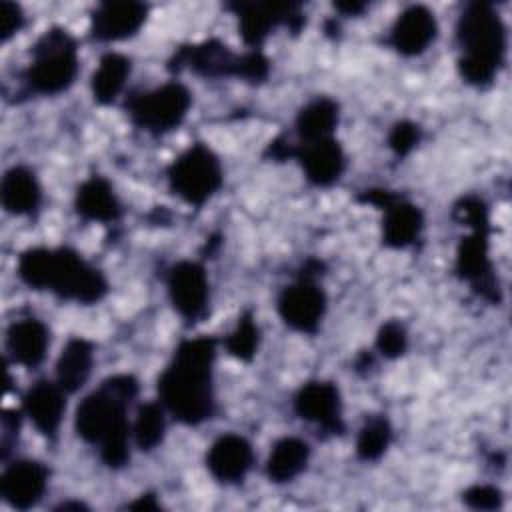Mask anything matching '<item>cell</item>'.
<instances>
[{"label": "cell", "mask_w": 512, "mask_h": 512, "mask_svg": "<svg viewBox=\"0 0 512 512\" xmlns=\"http://www.w3.org/2000/svg\"><path fill=\"white\" fill-rule=\"evenodd\" d=\"M138 394V380L132 374H116L90 392L76 408V434L98 446L100 460L108 468H124L130 460L128 406Z\"/></svg>", "instance_id": "cell-2"}, {"label": "cell", "mask_w": 512, "mask_h": 512, "mask_svg": "<svg viewBox=\"0 0 512 512\" xmlns=\"http://www.w3.org/2000/svg\"><path fill=\"white\" fill-rule=\"evenodd\" d=\"M130 70H132L130 58H126L124 54H118V52L104 54L90 80L94 102L102 106L112 104L124 90Z\"/></svg>", "instance_id": "cell-27"}, {"label": "cell", "mask_w": 512, "mask_h": 512, "mask_svg": "<svg viewBox=\"0 0 512 512\" xmlns=\"http://www.w3.org/2000/svg\"><path fill=\"white\" fill-rule=\"evenodd\" d=\"M340 118L338 104L328 96H318L304 104L294 120V130L298 144L318 142L324 138H332Z\"/></svg>", "instance_id": "cell-24"}, {"label": "cell", "mask_w": 512, "mask_h": 512, "mask_svg": "<svg viewBox=\"0 0 512 512\" xmlns=\"http://www.w3.org/2000/svg\"><path fill=\"white\" fill-rule=\"evenodd\" d=\"M22 412L30 418V422L42 436L54 440L66 412V392L60 388L58 382L38 380L24 394Z\"/></svg>", "instance_id": "cell-20"}, {"label": "cell", "mask_w": 512, "mask_h": 512, "mask_svg": "<svg viewBox=\"0 0 512 512\" xmlns=\"http://www.w3.org/2000/svg\"><path fill=\"white\" fill-rule=\"evenodd\" d=\"M78 76L76 40L66 28H48L32 46V62L24 72L30 92L56 96L66 92Z\"/></svg>", "instance_id": "cell-6"}, {"label": "cell", "mask_w": 512, "mask_h": 512, "mask_svg": "<svg viewBox=\"0 0 512 512\" xmlns=\"http://www.w3.org/2000/svg\"><path fill=\"white\" fill-rule=\"evenodd\" d=\"M308 460H310L308 442L294 436L280 438L272 446L270 456L266 460V476L274 484L292 482L306 470Z\"/></svg>", "instance_id": "cell-26"}, {"label": "cell", "mask_w": 512, "mask_h": 512, "mask_svg": "<svg viewBox=\"0 0 512 512\" xmlns=\"http://www.w3.org/2000/svg\"><path fill=\"white\" fill-rule=\"evenodd\" d=\"M170 192L190 206H204L222 186L224 172L218 156L202 142L190 144L166 170Z\"/></svg>", "instance_id": "cell-7"}, {"label": "cell", "mask_w": 512, "mask_h": 512, "mask_svg": "<svg viewBox=\"0 0 512 512\" xmlns=\"http://www.w3.org/2000/svg\"><path fill=\"white\" fill-rule=\"evenodd\" d=\"M502 500V492L490 484H474L462 492V502L472 510H498Z\"/></svg>", "instance_id": "cell-33"}, {"label": "cell", "mask_w": 512, "mask_h": 512, "mask_svg": "<svg viewBox=\"0 0 512 512\" xmlns=\"http://www.w3.org/2000/svg\"><path fill=\"white\" fill-rule=\"evenodd\" d=\"M392 442V426L386 416H370L356 438V456L362 462H376Z\"/></svg>", "instance_id": "cell-29"}, {"label": "cell", "mask_w": 512, "mask_h": 512, "mask_svg": "<svg viewBox=\"0 0 512 512\" xmlns=\"http://www.w3.org/2000/svg\"><path fill=\"white\" fill-rule=\"evenodd\" d=\"M0 200L8 214L34 216L42 204V188L36 174L26 166L10 168L0 184Z\"/></svg>", "instance_id": "cell-23"}, {"label": "cell", "mask_w": 512, "mask_h": 512, "mask_svg": "<svg viewBox=\"0 0 512 512\" xmlns=\"http://www.w3.org/2000/svg\"><path fill=\"white\" fill-rule=\"evenodd\" d=\"M420 138L422 128L416 122L400 120L388 132V148L394 152V156L404 158L420 144Z\"/></svg>", "instance_id": "cell-32"}, {"label": "cell", "mask_w": 512, "mask_h": 512, "mask_svg": "<svg viewBox=\"0 0 512 512\" xmlns=\"http://www.w3.org/2000/svg\"><path fill=\"white\" fill-rule=\"evenodd\" d=\"M128 508L130 510H158L160 504H158L154 494H142L132 504H128Z\"/></svg>", "instance_id": "cell-36"}, {"label": "cell", "mask_w": 512, "mask_h": 512, "mask_svg": "<svg viewBox=\"0 0 512 512\" xmlns=\"http://www.w3.org/2000/svg\"><path fill=\"white\" fill-rule=\"evenodd\" d=\"M92 364H94L92 342L80 336L70 338L56 362V382L66 394H74L86 384L92 372Z\"/></svg>", "instance_id": "cell-25"}, {"label": "cell", "mask_w": 512, "mask_h": 512, "mask_svg": "<svg viewBox=\"0 0 512 512\" xmlns=\"http://www.w3.org/2000/svg\"><path fill=\"white\" fill-rule=\"evenodd\" d=\"M166 68L170 72L190 70L202 78H238L248 84H262L270 76V60L262 50L236 54L218 38L178 46Z\"/></svg>", "instance_id": "cell-5"}, {"label": "cell", "mask_w": 512, "mask_h": 512, "mask_svg": "<svg viewBox=\"0 0 512 512\" xmlns=\"http://www.w3.org/2000/svg\"><path fill=\"white\" fill-rule=\"evenodd\" d=\"M24 26V12L18 4L2 0L0 2V40L8 42Z\"/></svg>", "instance_id": "cell-34"}, {"label": "cell", "mask_w": 512, "mask_h": 512, "mask_svg": "<svg viewBox=\"0 0 512 512\" xmlns=\"http://www.w3.org/2000/svg\"><path fill=\"white\" fill-rule=\"evenodd\" d=\"M408 348V334L406 328L396 322H384L376 334V350L380 356L388 358V360H396L400 358Z\"/></svg>", "instance_id": "cell-31"}, {"label": "cell", "mask_w": 512, "mask_h": 512, "mask_svg": "<svg viewBox=\"0 0 512 512\" xmlns=\"http://www.w3.org/2000/svg\"><path fill=\"white\" fill-rule=\"evenodd\" d=\"M334 8L338 12H342V14H346V16H350V14L356 16V14H360L366 8V4H362V2H336Z\"/></svg>", "instance_id": "cell-37"}, {"label": "cell", "mask_w": 512, "mask_h": 512, "mask_svg": "<svg viewBox=\"0 0 512 512\" xmlns=\"http://www.w3.org/2000/svg\"><path fill=\"white\" fill-rule=\"evenodd\" d=\"M454 272L462 282H468L472 292L490 304L502 302L500 282L490 260V224L470 228L456 248Z\"/></svg>", "instance_id": "cell-10"}, {"label": "cell", "mask_w": 512, "mask_h": 512, "mask_svg": "<svg viewBox=\"0 0 512 512\" xmlns=\"http://www.w3.org/2000/svg\"><path fill=\"white\" fill-rule=\"evenodd\" d=\"M258 344H260L258 324L254 320V314L246 310L238 316L234 330L224 338L226 352L240 362H250L258 352Z\"/></svg>", "instance_id": "cell-30"}, {"label": "cell", "mask_w": 512, "mask_h": 512, "mask_svg": "<svg viewBox=\"0 0 512 512\" xmlns=\"http://www.w3.org/2000/svg\"><path fill=\"white\" fill-rule=\"evenodd\" d=\"M70 508H76V510H82V508H86L82 502H62L56 510H70Z\"/></svg>", "instance_id": "cell-38"}, {"label": "cell", "mask_w": 512, "mask_h": 512, "mask_svg": "<svg viewBox=\"0 0 512 512\" xmlns=\"http://www.w3.org/2000/svg\"><path fill=\"white\" fill-rule=\"evenodd\" d=\"M168 298L182 320L200 322L208 314L210 282L202 264L194 260L176 262L166 274Z\"/></svg>", "instance_id": "cell-13"}, {"label": "cell", "mask_w": 512, "mask_h": 512, "mask_svg": "<svg viewBox=\"0 0 512 512\" xmlns=\"http://www.w3.org/2000/svg\"><path fill=\"white\" fill-rule=\"evenodd\" d=\"M214 360L216 338H186L176 346L170 364L158 376L156 388L160 404L178 422L186 426H198L214 416Z\"/></svg>", "instance_id": "cell-1"}, {"label": "cell", "mask_w": 512, "mask_h": 512, "mask_svg": "<svg viewBox=\"0 0 512 512\" xmlns=\"http://www.w3.org/2000/svg\"><path fill=\"white\" fill-rule=\"evenodd\" d=\"M324 264L318 258L302 262L296 280L282 288L278 296V314L282 322L302 334H314L326 312V294L318 284Z\"/></svg>", "instance_id": "cell-9"}, {"label": "cell", "mask_w": 512, "mask_h": 512, "mask_svg": "<svg viewBox=\"0 0 512 512\" xmlns=\"http://www.w3.org/2000/svg\"><path fill=\"white\" fill-rule=\"evenodd\" d=\"M438 22L426 6L414 4L398 14L390 28L388 44L402 56H420L436 40Z\"/></svg>", "instance_id": "cell-19"}, {"label": "cell", "mask_w": 512, "mask_h": 512, "mask_svg": "<svg viewBox=\"0 0 512 512\" xmlns=\"http://www.w3.org/2000/svg\"><path fill=\"white\" fill-rule=\"evenodd\" d=\"M22 414V410H4L2 414V458L8 456L10 446L18 440Z\"/></svg>", "instance_id": "cell-35"}, {"label": "cell", "mask_w": 512, "mask_h": 512, "mask_svg": "<svg viewBox=\"0 0 512 512\" xmlns=\"http://www.w3.org/2000/svg\"><path fill=\"white\" fill-rule=\"evenodd\" d=\"M458 72L470 86L494 82L506 58V26L490 2H470L456 22Z\"/></svg>", "instance_id": "cell-4"}, {"label": "cell", "mask_w": 512, "mask_h": 512, "mask_svg": "<svg viewBox=\"0 0 512 512\" xmlns=\"http://www.w3.org/2000/svg\"><path fill=\"white\" fill-rule=\"evenodd\" d=\"M228 8L236 14L240 36L250 50H260L276 26L284 24L298 34L306 24L298 2H232Z\"/></svg>", "instance_id": "cell-11"}, {"label": "cell", "mask_w": 512, "mask_h": 512, "mask_svg": "<svg viewBox=\"0 0 512 512\" xmlns=\"http://www.w3.org/2000/svg\"><path fill=\"white\" fill-rule=\"evenodd\" d=\"M358 202L372 204L384 212L382 218V242L388 248H408L412 246L424 228L422 210L400 196L398 192L384 188H370L360 192Z\"/></svg>", "instance_id": "cell-12"}, {"label": "cell", "mask_w": 512, "mask_h": 512, "mask_svg": "<svg viewBox=\"0 0 512 512\" xmlns=\"http://www.w3.org/2000/svg\"><path fill=\"white\" fill-rule=\"evenodd\" d=\"M48 476V468L38 460L12 462L0 478L4 502L14 510L34 508L48 488Z\"/></svg>", "instance_id": "cell-17"}, {"label": "cell", "mask_w": 512, "mask_h": 512, "mask_svg": "<svg viewBox=\"0 0 512 512\" xmlns=\"http://www.w3.org/2000/svg\"><path fill=\"white\" fill-rule=\"evenodd\" d=\"M74 210L86 222L114 224L122 216V204L112 184L98 174L88 176L74 194Z\"/></svg>", "instance_id": "cell-21"}, {"label": "cell", "mask_w": 512, "mask_h": 512, "mask_svg": "<svg viewBox=\"0 0 512 512\" xmlns=\"http://www.w3.org/2000/svg\"><path fill=\"white\" fill-rule=\"evenodd\" d=\"M148 18V6L134 0L102 2L90 16V34L98 42H120L136 36Z\"/></svg>", "instance_id": "cell-15"}, {"label": "cell", "mask_w": 512, "mask_h": 512, "mask_svg": "<svg viewBox=\"0 0 512 512\" xmlns=\"http://www.w3.org/2000/svg\"><path fill=\"white\" fill-rule=\"evenodd\" d=\"M294 412L302 420L318 426L324 434H344L342 402L334 382L310 380L302 384L294 396Z\"/></svg>", "instance_id": "cell-14"}, {"label": "cell", "mask_w": 512, "mask_h": 512, "mask_svg": "<svg viewBox=\"0 0 512 512\" xmlns=\"http://www.w3.org/2000/svg\"><path fill=\"white\" fill-rule=\"evenodd\" d=\"M50 346V332L38 318H22L8 326L6 348L16 364L36 368L46 358Z\"/></svg>", "instance_id": "cell-22"}, {"label": "cell", "mask_w": 512, "mask_h": 512, "mask_svg": "<svg viewBox=\"0 0 512 512\" xmlns=\"http://www.w3.org/2000/svg\"><path fill=\"white\" fill-rule=\"evenodd\" d=\"M292 158H296L302 166L306 180L318 188H328L336 184L346 168L344 148L334 136L318 142L294 144Z\"/></svg>", "instance_id": "cell-16"}, {"label": "cell", "mask_w": 512, "mask_h": 512, "mask_svg": "<svg viewBox=\"0 0 512 512\" xmlns=\"http://www.w3.org/2000/svg\"><path fill=\"white\" fill-rule=\"evenodd\" d=\"M166 434V408L158 402H146L138 408L132 436L142 452H150L162 444Z\"/></svg>", "instance_id": "cell-28"}, {"label": "cell", "mask_w": 512, "mask_h": 512, "mask_svg": "<svg viewBox=\"0 0 512 512\" xmlns=\"http://www.w3.org/2000/svg\"><path fill=\"white\" fill-rule=\"evenodd\" d=\"M254 464L252 444L240 434L218 436L206 452V468L222 484H238Z\"/></svg>", "instance_id": "cell-18"}, {"label": "cell", "mask_w": 512, "mask_h": 512, "mask_svg": "<svg viewBox=\"0 0 512 512\" xmlns=\"http://www.w3.org/2000/svg\"><path fill=\"white\" fill-rule=\"evenodd\" d=\"M190 106V90L176 80L148 92L130 94L124 102L130 122L152 136H162L178 128L188 116Z\"/></svg>", "instance_id": "cell-8"}, {"label": "cell", "mask_w": 512, "mask_h": 512, "mask_svg": "<svg viewBox=\"0 0 512 512\" xmlns=\"http://www.w3.org/2000/svg\"><path fill=\"white\" fill-rule=\"evenodd\" d=\"M16 272L32 290H48L60 300L86 306L100 302L108 292V280L102 270L66 246L24 250L18 258Z\"/></svg>", "instance_id": "cell-3"}]
</instances>
